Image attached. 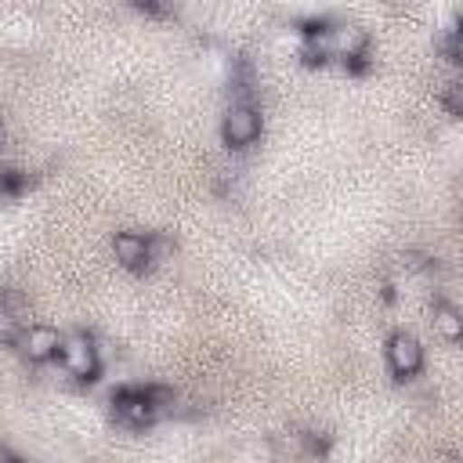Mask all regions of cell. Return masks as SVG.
I'll return each instance as SVG.
<instances>
[{
	"mask_svg": "<svg viewBox=\"0 0 463 463\" xmlns=\"http://www.w3.org/2000/svg\"><path fill=\"white\" fill-rule=\"evenodd\" d=\"M264 130V116L253 101H232L221 116V137L228 148H250Z\"/></svg>",
	"mask_w": 463,
	"mask_h": 463,
	"instance_id": "cell-1",
	"label": "cell"
},
{
	"mask_svg": "<svg viewBox=\"0 0 463 463\" xmlns=\"http://www.w3.org/2000/svg\"><path fill=\"white\" fill-rule=\"evenodd\" d=\"M58 358H61V369H65L69 376H76V380H94L98 369H101V351H98L94 336L83 333V329L61 336Z\"/></svg>",
	"mask_w": 463,
	"mask_h": 463,
	"instance_id": "cell-2",
	"label": "cell"
},
{
	"mask_svg": "<svg viewBox=\"0 0 463 463\" xmlns=\"http://www.w3.org/2000/svg\"><path fill=\"white\" fill-rule=\"evenodd\" d=\"M311 51L326 54V58H358L365 51V33L358 25H326L318 33L307 36Z\"/></svg>",
	"mask_w": 463,
	"mask_h": 463,
	"instance_id": "cell-3",
	"label": "cell"
},
{
	"mask_svg": "<svg viewBox=\"0 0 463 463\" xmlns=\"http://www.w3.org/2000/svg\"><path fill=\"white\" fill-rule=\"evenodd\" d=\"M383 354H387V369L398 380H409V376H416L423 369V344L412 333H405V329H398V333L387 336Z\"/></svg>",
	"mask_w": 463,
	"mask_h": 463,
	"instance_id": "cell-4",
	"label": "cell"
},
{
	"mask_svg": "<svg viewBox=\"0 0 463 463\" xmlns=\"http://www.w3.org/2000/svg\"><path fill=\"white\" fill-rule=\"evenodd\" d=\"M18 354L33 365H43L51 358H58V347H61V333L54 326H43V322H33L18 333Z\"/></svg>",
	"mask_w": 463,
	"mask_h": 463,
	"instance_id": "cell-5",
	"label": "cell"
},
{
	"mask_svg": "<svg viewBox=\"0 0 463 463\" xmlns=\"http://www.w3.org/2000/svg\"><path fill=\"white\" fill-rule=\"evenodd\" d=\"M112 409H116V420H119L123 427H134V430L148 427V423L159 416V409L148 402L145 387H127V391H116Z\"/></svg>",
	"mask_w": 463,
	"mask_h": 463,
	"instance_id": "cell-6",
	"label": "cell"
},
{
	"mask_svg": "<svg viewBox=\"0 0 463 463\" xmlns=\"http://www.w3.org/2000/svg\"><path fill=\"white\" fill-rule=\"evenodd\" d=\"M112 253L123 268L137 271V268L152 264V239L141 235V232H116L112 235Z\"/></svg>",
	"mask_w": 463,
	"mask_h": 463,
	"instance_id": "cell-7",
	"label": "cell"
},
{
	"mask_svg": "<svg viewBox=\"0 0 463 463\" xmlns=\"http://www.w3.org/2000/svg\"><path fill=\"white\" fill-rule=\"evenodd\" d=\"M430 326H434V333H438L441 340H449V344H459V336H463V315H459V307L449 304V300H434V307H430Z\"/></svg>",
	"mask_w": 463,
	"mask_h": 463,
	"instance_id": "cell-8",
	"label": "cell"
}]
</instances>
